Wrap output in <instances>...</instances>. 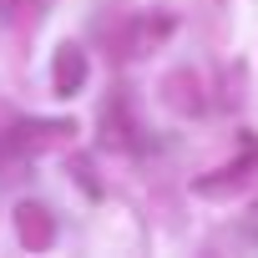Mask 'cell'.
I'll return each mask as SVG.
<instances>
[{
  "label": "cell",
  "mask_w": 258,
  "mask_h": 258,
  "mask_svg": "<svg viewBox=\"0 0 258 258\" xmlns=\"http://www.w3.org/2000/svg\"><path fill=\"white\" fill-rule=\"evenodd\" d=\"M167 36H172V16H162V11L132 16V21H126V31L116 36V51H121V56H147V51L162 46Z\"/></svg>",
  "instance_id": "6da1fadb"
},
{
  "label": "cell",
  "mask_w": 258,
  "mask_h": 258,
  "mask_svg": "<svg viewBox=\"0 0 258 258\" xmlns=\"http://www.w3.org/2000/svg\"><path fill=\"white\" fill-rule=\"evenodd\" d=\"M16 233H21V243H26V248H36V253H41V248H51V243H56V218H51L41 203H21V208H16Z\"/></svg>",
  "instance_id": "7a4b0ae2"
},
{
  "label": "cell",
  "mask_w": 258,
  "mask_h": 258,
  "mask_svg": "<svg viewBox=\"0 0 258 258\" xmlns=\"http://www.w3.org/2000/svg\"><path fill=\"white\" fill-rule=\"evenodd\" d=\"M51 86H56V96H76V91L86 86V56H81V46H61V51H56Z\"/></svg>",
  "instance_id": "3957f363"
},
{
  "label": "cell",
  "mask_w": 258,
  "mask_h": 258,
  "mask_svg": "<svg viewBox=\"0 0 258 258\" xmlns=\"http://www.w3.org/2000/svg\"><path fill=\"white\" fill-rule=\"evenodd\" d=\"M258 167V152L253 157H243V162H233V167H218V172H208L203 182H198V192L203 198H233V192H243L248 187V172Z\"/></svg>",
  "instance_id": "277c9868"
},
{
  "label": "cell",
  "mask_w": 258,
  "mask_h": 258,
  "mask_svg": "<svg viewBox=\"0 0 258 258\" xmlns=\"http://www.w3.org/2000/svg\"><path fill=\"white\" fill-rule=\"evenodd\" d=\"M66 137H76V121H21L16 152H41V147H56Z\"/></svg>",
  "instance_id": "5b68a950"
},
{
  "label": "cell",
  "mask_w": 258,
  "mask_h": 258,
  "mask_svg": "<svg viewBox=\"0 0 258 258\" xmlns=\"http://www.w3.org/2000/svg\"><path fill=\"white\" fill-rule=\"evenodd\" d=\"M162 96H167V106H172V111H187V116H198V111H203V86H198V76H192V71H172V76L162 81Z\"/></svg>",
  "instance_id": "8992f818"
},
{
  "label": "cell",
  "mask_w": 258,
  "mask_h": 258,
  "mask_svg": "<svg viewBox=\"0 0 258 258\" xmlns=\"http://www.w3.org/2000/svg\"><path fill=\"white\" fill-rule=\"evenodd\" d=\"M16 137H21V116L0 101V157H11L16 152Z\"/></svg>",
  "instance_id": "52a82bcc"
},
{
  "label": "cell",
  "mask_w": 258,
  "mask_h": 258,
  "mask_svg": "<svg viewBox=\"0 0 258 258\" xmlns=\"http://www.w3.org/2000/svg\"><path fill=\"white\" fill-rule=\"evenodd\" d=\"M0 6H6V0H0Z\"/></svg>",
  "instance_id": "ba28073f"
}]
</instances>
